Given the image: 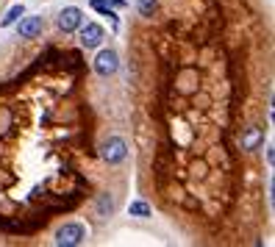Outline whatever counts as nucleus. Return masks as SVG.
<instances>
[{
	"label": "nucleus",
	"mask_w": 275,
	"mask_h": 247,
	"mask_svg": "<svg viewBox=\"0 0 275 247\" xmlns=\"http://www.w3.org/2000/svg\"><path fill=\"white\" fill-rule=\"evenodd\" d=\"M153 9H156V0H142V3H139L142 17H150V14H153Z\"/></svg>",
	"instance_id": "12"
},
{
	"label": "nucleus",
	"mask_w": 275,
	"mask_h": 247,
	"mask_svg": "<svg viewBox=\"0 0 275 247\" xmlns=\"http://www.w3.org/2000/svg\"><path fill=\"white\" fill-rule=\"evenodd\" d=\"M92 9H95V12H100V14H106V17H117V14H114L111 9H108L106 0H92Z\"/></svg>",
	"instance_id": "11"
},
{
	"label": "nucleus",
	"mask_w": 275,
	"mask_h": 247,
	"mask_svg": "<svg viewBox=\"0 0 275 247\" xmlns=\"http://www.w3.org/2000/svg\"><path fill=\"white\" fill-rule=\"evenodd\" d=\"M42 17H25L23 23H20V37L23 39H34L42 34Z\"/></svg>",
	"instance_id": "6"
},
{
	"label": "nucleus",
	"mask_w": 275,
	"mask_h": 247,
	"mask_svg": "<svg viewBox=\"0 0 275 247\" xmlns=\"http://www.w3.org/2000/svg\"><path fill=\"white\" fill-rule=\"evenodd\" d=\"M81 28V34H78V39H81V45H84L86 50H92V48H97V45L103 42V28L97 23H81L78 25Z\"/></svg>",
	"instance_id": "5"
},
{
	"label": "nucleus",
	"mask_w": 275,
	"mask_h": 247,
	"mask_svg": "<svg viewBox=\"0 0 275 247\" xmlns=\"http://www.w3.org/2000/svg\"><path fill=\"white\" fill-rule=\"evenodd\" d=\"M111 211H114L111 194H100V200H97V217H108Z\"/></svg>",
	"instance_id": "9"
},
{
	"label": "nucleus",
	"mask_w": 275,
	"mask_h": 247,
	"mask_svg": "<svg viewBox=\"0 0 275 247\" xmlns=\"http://www.w3.org/2000/svg\"><path fill=\"white\" fill-rule=\"evenodd\" d=\"M84 23V12L78 6H67V9H61V14H59V20H56V25H59L64 34H72V31H78V25Z\"/></svg>",
	"instance_id": "3"
},
{
	"label": "nucleus",
	"mask_w": 275,
	"mask_h": 247,
	"mask_svg": "<svg viewBox=\"0 0 275 247\" xmlns=\"http://www.w3.org/2000/svg\"><path fill=\"white\" fill-rule=\"evenodd\" d=\"M84 239H86V228L81 222H67L56 230V244L59 247H78L84 244Z\"/></svg>",
	"instance_id": "1"
},
{
	"label": "nucleus",
	"mask_w": 275,
	"mask_h": 247,
	"mask_svg": "<svg viewBox=\"0 0 275 247\" xmlns=\"http://www.w3.org/2000/svg\"><path fill=\"white\" fill-rule=\"evenodd\" d=\"M264 142V128H247L242 133V150H256Z\"/></svg>",
	"instance_id": "7"
},
{
	"label": "nucleus",
	"mask_w": 275,
	"mask_h": 247,
	"mask_svg": "<svg viewBox=\"0 0 275 247\" xmlns=\"http://www.w3.org/2000/svg\"><path fill=\"white\" fill-rule=\"evenodd\" d=\"M23 14H25V9H23V6H14L12 12L6 14V17L0 20V25H3V28H9V25H14V23H17L20 17H23Z\"/></svg>",
	"instance_id": "10"
},
{
	"label": "nucleus",
	"mask_w": 275,
	"mask_h": 247,
	"mask_svg": "<svg viewBox=\"0 0 275 247\" xmlns=\"http://www.w3.org/2000/svg\"><path fill=\"white\" fill-rule=\"evenodd\" d=\"M128 214H131V217H150V205L145 203V200H133V203L128 205Z\"/></svg>",
	"instance_id": "8"
},
{
	"label": "nucleus",
	"mask_w": 275,
	"mask_h": 247,
	"mask_svg": "<svg viewBox=\"0 0 275 247\" xmlns=\"http://www.w3.org/2000/svg\"><path fill=\"white\" fill-rule=\"evenodd\" d=\"M100 156H103V161H106V164H120V161H125V156H128L125 139H122V136L106 139V142H103V147H100Z\"/></svg>",
	"instance_id": "2"
},
{
	"label": "nucleus",
	"mask_w": 275,
	"mask_h": 247,
	"mask_svg": "<svg viewBox=\"0 0 275 247\" xmlns=\"http://www.w3.org/2000/svg\"><path fill=\"white\" fill-rule=\"evenodd\" d=\"M117 67H120V56L114 53V50H100L95 59V73L103 75V78H108V75L117 73Z\"/></svg>",
	"instance_id": "4"
}]
</instances>
